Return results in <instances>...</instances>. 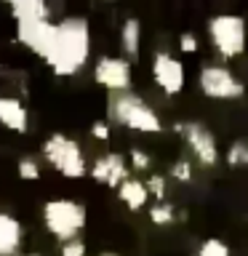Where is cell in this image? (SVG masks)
Segmentation results:
<instances>
[{
  "instance_id": "1",
  "label": "cell",
  "mask_w": 248,
  "mask_h": 256,
  "mask_svg": "<svg viewBox=\"0 0 248 256\" xmlns=\"http://www.w3.org/2000/svg\"><path fill=\"white\" fill-rule=\"evenodd\" d=\"M91 56V27L83 16H67L51 24L48 43L40 59L56 78H72L88 64Z\"/></svg>"
},
{
  "instance_id": "2",
  "label": "cell",
  "mask_w": 248,
  "mask_h": 256,
  "mask_svg": "<svg viewBox=\"0 0 248 256\" xmlns=\"http://www.w3.org/2000/svg\"><path fill=\"white\" fill-rule=\"evenodd\" d=\"M107 115H110L112 123L126 126V128H131V131H139V134H160L163 131V120H160V115L142 99V96H136L134 91L110 94Z\"/></svg>"
},
{
  "instance_id": "3",
  "label": "cell",
  "mask_w": 248,
  "mask_h": 256,
  "mask_svg": "<svg viewBox=\"0 0 248 256\" xmlns=\"http://www.w3.org/2000/svg\"><path fill=\"white\" fill-rule=\"evenodd\" d=\"M86 222H88L86 206L78 203V200L56 198V200L43 203V224L59 243H67V240L78 238L80 230L86 227Z\"/></svg>"
},
{
  "instance_id": "4",
  "label": "cell",
  "mask_w": 248,
  "mask_h": 256,
  "mask_svg": "<svg viewBox=\"0 0 248 256\" xmlns=\"http://www.w3.org/2000/svg\"><path fill=\"white\" fill-rule=\"evenodd\" d=\"M208 40L222 59H238L246 54V19L240 14H216L208 19Z\"/></svg>"
},
{
  "instance_id": "5",
  "label": "cell",
  "mask_w": 248,
  "mask_h": 256,
  "mask_svg": "<svg viewBox=\"0 0 248 256\" xmlns=\"http://www.w3.org/2000/svg\"><path fill=\"white\" fill-rule=\"evenodd\" d=\"M43 158L64 176V179H83L88 174L83 147L64 134H51L43 142Z\"/></svg>"
},
{
  "instance_id": "6",
  "label": "cell",
  "mask_w": 248,
  "mask_h": 256,
  "mask_svg": "<svg viewBox=\"0 0 248 256\" xmlns=\"http://www.w3.org/2000/svg\"><path fill=\"white\" fill-rule=\"evenodd\" d=\"M198 86H200V94L216 102H235L246 96V83L230 67H222V64L200 67Z\"/></svg>"
},
{
  "instance_id": "7",
  "label": "cell",
  "mask_w": 248,
  "mask_h": 256,
  "mask_svg": "<svg viewBox=\"0 0 248 256\" xmlns=\"http://www.w3.org/2000/svg\"><path fill=\"white\" fill-rule=\"evenodd\" d=\"M176 134H182V139L187 142L190 152L195 155V160L200 166L214 168L219 163V144H216V136L208 131L203 123H198V120L176 123Z\"/></svg>"
},
{
  "instance_id": "8",
  "label": "cell",
  "mask_w": 248,
  "mask_h": 256,
  "mask_svg": "<svg viewBox=\"0 0 248 256\" xmlns=\"http://www.w3.org/2000/svg\"><path fill=\"white\" fill-rule=\"evenodd\" d=\"M94 80L102 88H107L110 94L131 91V83H134L131 62L126 56H99L94 64Z\"/></svg>"
},
{
  "instance_id": "9",
  "label": "cell",
  "mask_w": 248,
  "mask_h": 256,
  "mask_svg": "<svg viewBox=\"0 0 248 256\" xmlns=\"http://www.w3.org/2000/svg\"><path fill=\"white\" fill-rule=\"evenodd\" d=\"M152 78H155L158 88L166 96H179L187 83V72L184 64L168 51H155L152 54Z\"/></svg>"
},
{
  "instance_id": "10",
  "label": "cell",
  "mask_w": 248,
  "mask_h": 256,
  "mask_svg": "<svg viewBox=\"0 0 248 256\" xmlns=\"http://www.w3.org/2000/svg\"><path fill=\"white\" fill-rule=\"evenodd\" d=\"M88 174H91L99 184H104V187L118 190L120 182L128 179V163L120 152H107V155L94 160V166L88 168Z\"/></svg>"
},
{
  "instance_id": "11",
  "label": "cell",
  "mask_w": 248,
  "mask_h": 256,
  "mask_svg": "<svg viewBox=\"0 0 248 256\" xmlns=\"http://www.w3.org/2000/svg\"><path fill=\"white\" fill-rule=\"evenodd\" d=\"M0 126L8 128L14 134H24L30 126L27 107L16 96H0Z\"/></svg>"
},
{
  "instance_id": "12",
  "label": "cell",
  "mask_w": 248,
  "mask_h": 256,
  "mask_svg": "<svg viewBox=\"0 0 248 256\" xmlns=\"http://www.w3.org/2000/svg\"><path fill=\"white\" fill-rule=\"evenodd\" d=\"M22 222L11 214H3L0 211V256H16L22 246Z\"/></svg>"
},
{
  "instance_id": "13",
  "label": "cell",
  "mask_w": 248,
  "mask_h": 256,
  "mask_svg": "<svg viewBox=\"0 0 248 256\" xmlns=\"http://www.w3.org/2000/svg\"><path fill=\"white\" fill-rule=\"evenodd\" d=\"M118 198H120V203H123L128 211H142V208L147 206V200H150V192H147V187H144V182L128 176L126 182H120Z\"/></svg>"
},
{
  "instance_id": "14",
  "label": "cell",
  "mask_w": 248,
  "mask_h": 256,
  "mask_svg": "<svg viewBox=\"0 0 248 256\" xmlns=\"http://www.w3.org/2000/svg\"><path fill=\"white\" fill-rule=\"evenodd\" d=\"M6 6L11 8L14 22L19 19H51L46 0H6Z\"/></svg>"
},
{
  "instance_id": "15",
  "label": "cell",
  "mask_w": 248,
  "mask_h": 256,
  "mask_svg": "<svg viewBox=\"0 0 248 256\" xmlns=\"http://www.w3.org/2000/svg\"><path fill=\"white\" fill-rule=\"evenodd\" d=\"M120 48H123V54H126V59L131 62L139 56L142 51V22L139 19H126L123 22V27H120Z\"/></svg>"
},
{
  "instance_id": "16",
  "label": "cell",
  "mask_w": 248,
  "mask_h": 256,
  "mask_svg": "<svg viewBox=\"0 0 248 256\" xmlns=\"http://www.w3.org/2000/svg\"><path fill=\"white\" fill-rule=\"evenodd\" d=\"M224 160H227V166L232 168H248V150H246V142L238 139L232 142L227 152H224Z\"/></svg>"
},
{
  "instance_id": "17",
  "label": "cell",
  "mask_w": 248,
  "mask_h": 256,
  "mask_svg": "<svg viewBox=\"0 0 248 256\" xmlns=\"http://www.w3.org/2000/svg\"><path fill=\"white\" fill-rule=\"evenodd\" d=\"M174 219H176V208H174L171 203H166V200H158V203L150 208V222L158 224V227L171 224Z\"/></svg>"
},
{
  "instance_id": "18",
  "label": "cell",
  "mask_w": 248,
  "mask_h": 256,
  "mask_svg": "<svg viewBox=\"0 0 248 256\" xmlns=\"http://www.w3.org/2000/svg\"><path fill=\"white\" fill-rule=\"evenodd\" d=\"M198 256H230V246L219 238H208V240H203Z\"/></svg>"
},
{
  "instance_id": "19",
  "label": "cell",
  "mask_w": 248,
  "mask_h": 256,
  "mask_svg": "<svg viewBox=\"0 0 248 256\" xmlns=\"http://www.w3.org/2000/svg\"><path fill=\"white\" fill-rule=\"evenodd\" d=\"M16 168H19V179H24V182H35V179H40V166H38V160L22 158Z\"/></svg>"
},
{
  "instance_id": "20",
  "label": "cell",
  "mask_w": 248,
  "mask_h": 256,
  "mask_svg": "<svg viewBox=\"0 0 248 256\" xmlns=\"http://www.w3.org/2000/svg\"><path fill=\"white\" fill-rule=\"evenodd\" d=\"M168 176L171 179H176V182H192V163L187 158H182V160H176V163L171 166V171H168Z\"/></svg>"
},
{
  "instance_id": "21",
  "label": "cell",
  "mask_w": 248,
  "mask_h": 256,
  "mask_svg": "<svg viewBox=\"0 0 248 256\" xmlns=\"http://www.w3.org/2000/svg\"><path fill=\"white\" fill-rule=\"evenodd\" d=\"M144 187H147V192H150L152 198L166 200V176H160V174H150V176H147V182H144Z\"/></svg>"
},
{
  "instance_id": "22",
  "label": "cell",
  "mask_w": 248,
  "mask_h": 256,
  "mask_svg": "<svg viewBox=\"0 0 248 256\" xmlns=\"http://www.w3.org/2000/svg\"><path fill=\"white\" fill-rule=\"evenodd\" d=\"M86 243L80 238H72L67 243H62V256H86Z\"/></svg>"
},
{
  "instance_id": "23",
  "label": "cell",
  "mask_w": 248,
  "mask_h": 256,
  "mask_svg": "<svg viewBox=\"0 0 248 256\" xmlns=\"http://www.w3.org/2000/svg\"><path fill=\"white\" fill-rule=\"evenodd\" d=\"M128 160H131V166L136 168V171H147V168L152 166V160H150V155L144 150H131Z\"/></svg>"
},
{
  "instance_id": "24",
  "label": "cell",
  "mask_w": 248,
  "mask_h": 256,
  "mask_svg": "<svg viewBox=\"0 0 248 256\" xmlns=\"http://www.w3.org/2000/svg\"><path fill=\"white\" fill-rule=\"evenodd\" d=\"M179 48L184 54H195L200 48V43H198V38L192 35V32H182V35H179Z\"/></svg>"
},
{
  "instance_id": "25",
  "label": "cell",
  "mask_w": 248,
  "mask_h": 256,
  "mask_svg": "<svg viewBox=\"0 0 248 256\" xmlns=\"http://www.w3.org/2000/svg\"><path fill=\"white\" fill-rule=\"evenodd\" d=\"M91 136L99 142H107L110 139V123L107 120H96V123L91 126Z\"/></svg>"
},
{
  "instance_id": "26",
  "label": "cell",
  "mask_w": 248,
  "mask_h": 256,
  "mask_svg": "<svg viewBox=\"0 0 248 256\" xmlns=\"http://www.w3.org/2000/svg\"><path fill=\"white\" fill-rule=\"evenodd\" d=\"M99 256H120V254H118V251H102Z\"/></svg>"
},
{
  "instance_id": "27",
  "label": "cell",
  "mask_w": 248,
  "mask_h": 256,
  "mask_svg": "<svg viewBox=\"0 0 248 256\" xmlns=\"http://www.w3.org/2000/svg\"><path fill=\"white\" fill-rule=\"evenodd\" d=\"M24 256H40V254H35V251H32V254H24Z\"/></svg>"
},
{
  "instance_id": "28",
  "label": "cell",
  "mask_w": 248,
  "mask_h": 256,
  "mask_svg": "<svg viewBox=\"0 0 248 256\" xmlns=\"http://www.w3.org/2000/svg\"><path fill=\"white\" fill-rule=\"evenodd\" d=\"M243 142H246V150H248V139H243Z\"/></svg>"
}]
</instances>
